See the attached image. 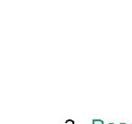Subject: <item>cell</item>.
<instances>
[{
    "instance_id": "1",
    "label": "cell",
    "mask_w": 132,
    "mask_h": 124,
    "mask_svg": "<svg viewBox=\"0 0 132 124\" xmlns=\"http://www.w3.org/2000/svg\"><path fill=\"white\" fill-rule=\"evenodd\" d=\"M93 124H104L102 120H93Z\"/></svg>"
},
{
    "instance_id": "3",
    "label": "cell",
    "mask_w": 132,
    "mask_h": 124,
    "mask_svg": "<svg viewBox=\"0 0 132 124\" xmlns=\"http://www.w3.org/2000/svg\"><path fill=\"white\" fill-rule=\"evenodd\" d=\"M119 124H127V123H119Z\"/></svg>"
},
{
    "instance_id": "4",
    "label": "cell",
    "mask_w": 132,
    "mask_h": 124,
    "mask_svg": "<svg viewBox=\"0 0 132 124\" xmlns=\"http://www.w3.org/2000/svg\"><path fill=\"white\" fill-rule=\"evenodd\" d=\"M109 124H114V123H109Z\"/></svg>"
},
{
    "instance_id": "2",
    "label": "cell",
    "mask_w": 132,
    "mask_h": 124,
    "mask_svg": "<svg viewBox=\"0 0 132 124\" xmlns=\"http://www.w3.org/2000/svg\"><path fill=\"white\" fill-rule=\"evenodd\" d=\"M65 123L66 124H74V121L72 120H67Z\"/></svg>"
}]
</instances>
